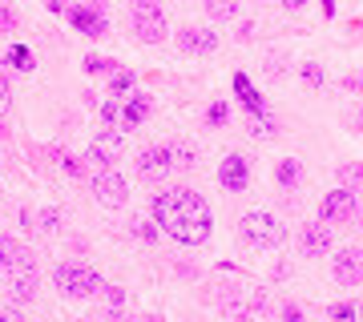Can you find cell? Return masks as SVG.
I'll list each match as a JSON object with an SVG mask.
<instances>
[{
  "label": "cell",
  "mask_w": 363,
  "mask_h": 322,
  "mask_svg": "<svg viewBox=\"0 0 363 322\" xmlns=\"http://www.w3.org/2000/svg\"><path fill=\"white\" fill-rule=\"evenodd\" d=\"M57 161H61V169H65L69 178H81V173H85V166H81L77 157H69V154H57Z\"/></svg>",
  "instance_id": "f546056e"
},
{
  "label": "cell",
  "mask_w": 363,
  "mask_h": 322,
  "mask_svg": "<svg viewBox=\"0 0 363 322\" xmlns=\"http://www.w3.org/2000/svg\"><path fill=\"white\" fill-rule=\"evenodd\" d=\"M109 89H113V93H130V89H133V73H121V69H113Z\"/></svg>",
  "instance_id": "83f0119b"
},
{
  "label": "cell",
  "mask_w": 363,
  "mask_h": 322,
  "mask_svg": "<svg viewBox=\"0 0 363 322\" xmlns=\"http://www.w3.org/2000/svg\"><path fill=\"white\" fill-rule=\"evenodd\" d=\"M69 25L77 28L81 37H93V40H101L109 33V21H105V13L97 4H73L69 8Z\"/></svg>",
  "instance_id": "9c48e42d"
},
{
  "label": "cell",
  "mask_w": 363,
  "mask_h": 322,
  "mask_svg": "<svg viewBox=\"0 0 363 322\" xmlns=\"http://www.w3.org/2000/svg\"><path fill=\"white\" fill-rule=\"evenodd\" d=\"M206 121H210V125H226V121H230V109H226V101H214V105H210Z\"/></svg>",
  "instance_id": "4316f807"
},
{
  "label": "cell",
  "mask_w": 363,
  "mask_h": 322,
  "mask_svg": "<svg viewBox=\"0 0 363 322\" xmlns=\"http://www.w3.org/2000/svg\"><path fill=\"white\" fill-rule=\"evenodd\" d=\"M274 181H279L283 190H298V185H303V161H298V157H283L279 169H274Z\"/></svg>",
  "instance_id": "e0dca14e"
},
{
  "label": "cell",
  "mask_w": 363,
  "mask_h": 322,
  "mask_svg": "<svg viewBox=\"0 0 363 322\" xmlns=\"http://www.w3.org/2000/svg\"><path fill=\"white\" fill-rule=\"evenodd\" d=\"M283 69H286V57H283V52H271V57H267V77L279 81V77H283Z\"/></svg>",
  "instance_id": "484cf974"
},
{
  "label": "cell",
  "mask_w": 363,
  "mask_h": 322,
  "mask_svg": "<svg viewBox=\"0 0 363 322\" xmlns=\"http://www.w3.org/2000/svg\"><path fill=\"white\" fill-rule=\"evenodd\" d=\"M286 8H298V4H307V0H283Z\"/></svg>",
  "instance_id": "74e56055"
},
{
  "label": "cell",
  "mask_w": 363,
  "mask_h": 322,
  "mask_svg": "<svg viewBox=\"0 0 363 322\" xmlns=\"http://www.w3.org/2000/svg\"><path fill=\"white\" fill-rule=\"evenodd\" d=\"M121 149H125V137H121L117 129H101V133H97V142L89 145L85 161H89V166L97 169V173H101V169H109V166L117 161V157H121Z\"/></svg>",
  "instance_id": "52a82bcc"
},
{
  "label": "cell",
  "mask_w": 363,
  "mask_h": 322,
  "mask_svg": "<svg viewBox=\"0 0 363 322\" xmlns=\"http://www.w3.org/2000/svg\"><path fill=\"white\" fill-rule=\"evenodd\" d=\"M52 282H57V290L69 294V298H89V294H101L105 290L101 274L89 270V266H77V262L57 266V270H52Z\"/></svg>",
  "instance_id": "3957f363"
},
{
  "label": "cell",
  "mask_w": 363,
  "mask_h": 322,
  "mask_svg": "<svg viewBox=\"0 0 363 322\" xmlns=\"http://www.w3.org/2000/svg\"><path fill=\"white\" fill-rule=\"evenodd\" d=\"M359 314H363V310H359Z\"/></svg>",
  "instance_id": "60d3db41"
},
{
  "label": "cell",
  "mask_w": 363,
  "mask_h": 322,
  "mask_svg": "<svg viewBox=\"0 0 363 322\" xmlns=\"http://www.w3.org/2000/svg\"><path fill=\"white\" fill-rule=\"evenodd\" d=\"M319 218L331 222V226H343V222H351V218H355V193H351V190L327 193L323 202H319Z\"/></svg>",
  "instance_id": "30bf717a"
},
{
  "label": "cell",
  "mask_w": 363,
  "mask_h": 322,
  "mask_svg": "<svg viewBox=\"0 0 363 322\" xmlns=\"http://www.w3.org/2000/svg\"><path fill=\"white\" fill-rule=\"evenodd\" d=\"M9 101H13V85H9V77L0 73V113L9 109Z\"/></svg>",
  "instance_id": "836d02e7"
},
{
  "label": "cell",
  "mask_w": 363,
  "mask_h": 322,
  "mask_svg": "<svg viewBox=\"0 0 363 322\" xmlns=\"http://www.w3.org/2000/svg\"><path fill=\"white\" fill-rule=\"evenodd\" d=\"M0 322H25V318H21V310H0Z\"/></svg>",
  "instance_id": "8d00e7d4"
},
{
  "label": "cell",
  "mask_w": 363,
  "mask_h": 322,
  "mask_svg": "<svg viewBox=\"0 0 363 322\" xmlns=\"http://www.w3.org/2000/svg\"><path fill=\"white\" fill-rule=\"evenodd\" d=\"M218 181H222V190L226 193H242L247 190V181H250V161L242 154H230L218 166Z\"/></svg>",
  "instance_id": "4fadbf2b"
},
{
  "label": "cell",
  "mask_w": 363,
  "mask_h": 322,
  "mask_svg": "<svg viewBox=\"0 0 363 322\" xmlns=\"http://www.w3.org/2000/svg\"><path fill=\"white\" fill-rule=\"evenodd\" d=\"M169 149H174V169L186 173V169L198 166V149H190V145H169Z\"/></svg>",
  "instance_id": "7402d4cb"
},
{
  "label": "cell",
  "mask_w": 363,
  "mask_h": 322,
  "mask_svg": "<svg viewBox=\"0 0 363 322\" xmlns=\"http://www.w3.org/2000/svg\"><path fill=\"white\" fill-rule=\"evenodd\" d=\"M234 93H238V101L247 105V113H250V117H255V113H267V101H262L259 89L250 85L247 73H234Z\"/></svg>",
  "instance_id": "2e32d148"
},
{
  "label": "cell",
  "mask_w": 363,
  "mask_h": 322,
  "mask_svg": "<svg viewBox=\"0 0 363 322\" xmlns=\"http://www.w3.org/2000/svg\"><path fill=\"white\" fill-rule=\"evenodd\" d=\"M9 64H13V69H33V52H28L25 45H16V49L9 52Z\"/></svg>",
  "instance_id": "d4e9b609"
},
{
  "label": "cell",
  "mask_w": 363,
  "mask_h": 322,
  "mask_svg": "<svg viewBox=\"0 0 363 322\" xmlns=\"http://www.w3.org/2000/svg\"><path fill=\"white\" fill-rule=\"evenodd\" d=\"M169 173H174V149H169V145H154V149H142V154H138V178L142 181L162 185Z\"/></svg>",
  "instance_id": "5b68a950"
},
{
  "label": "cell",
  "mask_w": 363,
  "mask_h": 322,
  "mask_svg": "<svg viewBox=\"0 0 363 322\" xmlns=\"http://www.w3.org/2000/svg\"><path fill=\"white\" fill-rule=\"evenodd\" d=\"M343 89H351L355 97H363V69H359V73H347V77H343Z\"/></svg>",
  "instance_id": "1f68e13d"
},
{
  "label": "cell",
  "mask_w": 363,
  "mask_h": 322,
  "mask_svg": "<svg viewBox=\"0 0 363 322\" xmlns=\"http://www.w3.org/2000/svg\"><path fill=\"white\" fill-rule=\"evenodd\" d=\"M250 137H255V142H271V137H279V121H271L267 113H255L250 117Z\"/></svg>",
  "instance_id": "d6986e66"
},
{
  "label": "cell",
  "mask_w": 363,
  "mask_h": 322,
  "mask_svg": "<svg viewBox=\"0 0 363 322\" xmlns=\"http://www.w3.org/2000/svg\"><path fill=\"white\" fill-rule=\"evenodd\" d=\"M331 274H335L339 286H363V250L359 246H347V250H339L335 258H331Z\"/></svg>",
  "instance_id": "ba28073f"
},
{
  "label": "cell",
  "mask_w": 363,
  "mask_h": 322,
  "mask_svg": "<svg viewBox=\"0 0 363 322\" xmlns=\"http://www.w3.org/2000/svg\"><path fill=\"white\" fill-rule=\"evenodd\" d=\"M150 113H154V97H150V93H133L130 101L117 109V117H121V125H125V129L142 125V121H145Z\"/></svg>",
  "instance_id": "9a60e30c"
},
{
  "label": "cell",
  "mask_w": 363,
  "mask_h": 322,
  "mask_svg": "<svg viewBox=\"0 0 363 322\" xmlns=\"http://www.w3.org/2000/svg\"><path fill=\"white\" fill-rule=\"evenodd\" d=\"M238 238L247 246H255V250H274V246L286 242V226H279V218L274 214H247V218L238 222Z\"/></svg>",
  "instance_id": "7a4b0ae2"
},
{
  "label": "cell",
  "mask_w": 363,
  "mask_h": 322,
  "mask_svg": "<svg viewBox=\"0 0 363 322\" xmlns=\"http://www.w3.org/2000/svg\"><path fill=\"white\" fill-rule=\"evenodd\" d=\"M117 109H121L117 101H105V105H101V117H105V121H113V117H117Z\"/></svg>",
  "instance_id": "d590c367"
},
{
  "label": "cell",
  "mask_w": 363,
  "mask_h": 322,
  "mask_svg": "<svg viewBox=\"0 0 363 322\" xmlns=\"http://www.w3.org/2000/svg\"><path fill=\"white\" fill-rule=\"evenodd\" d=\"M303 81H307L311 89H319V85H323V69H319L315 61H307V64H303Z\"/></svg>",
  "instance_id": "f1b7e54d"
},
{
  "label": "cell",
  "mask_w": 363,
  "mask_h": 322,
  "mask_svg": "<svg viewBox=\"0 0 363 322\" xmlns=\"http://www.w3.org/2000/svg\"><path fill=\"white\" fill-rule=\"evenodd\" d=\"M298 246H303L307 258H323L331 250V230H327L323 222H311V226H303V234H298Z\"/></svg>",
  "instance_id": "5bb4252c"
},
{
  "label": "cell",
  "mask_w": 363,
  "mask_h": 322,
  "mask_svg": "<svg viewBox=\"0 0 363 322\" xmlns=\"http://www.w3.org/2000/svg\"><path fill=\"white\" fill-rule=\"evenodd\" d=\"M93 197H97L105 209H121L125 202H130V185H125V178H121V173L101 169V173L93 178Z\"/></svg>",
  "instance_id": "8992f818"
},
{
  "label": "cell",
  "mask_w": 363,
  "mask_h": 322,
  "mask_svg": "<svg viewBox=\"0 0 363 322\" xmlns=\"http://www.w3.org/2000/svg\"><path fill=\"white\" fill-rule=\"evenodd\" d=\"M0 142H4V125H0Z\"/></svg>",
  "instance_id": "ab89813d"
},
{
  "label": "cell",
  "mask_w": 363,
  "mask_h": 322,
  "mask_svg": "<svg viewBox=\"0 0 363 322\" xmlns=\"http://www.w3.org/2000/svg\"><path fill=\"white\" fill-rule=\"evenodd\" d=\"M37 262L33 258H25L21 266H13L9 270V294H13V302H28V298L37 294Z\"/></svg>",
  "instance_id": "8fae6325"
},
{
  "label": "cell",
  "mask_w": 363,
  "mask_h": 322,
  "mask_svg": "<svg viewBox=\"0 0 363 322\" xmlns=\"http://www.w3.org/2000/svg\"><path fill=\"white\" fill-rule=\"evenodd\" d=\"M154 218L157 226L182 246H202L210 238V206L202 193L190 185H174L154 197Z\"/></svg>",
  "instance_id": "6da1fadb"
},
{
  "label": "cell",
  "mask_w": 363,
  "mask_h": 322,
  "mask_svg": "<svg viewBox=\"0 0 363 322\" xmlns=\"http://www.w3.org/2000/svg\"><path fill=\"white\" fill-rule=\"evenodd\" d=\"M206 13L210 21H230L238 13V0H206Z\"/></svg>",
  "instance_id": "44dd1931"
},
{
  "label": "cell",
  "mask_w": 363,
  "mask_h": 322,
  "mask_svg": "<svg viewBox=\"0 0 363 322\" xmlns=\"http://www.w3.org/2000/svg\"><path fill=\"white\" fill-rule=\"evenodd\" d=\"M339 181H343V190H363V161H355V166H339Z\"/></svg>",
  "instance_id": "ffe728a7"
},
{
  "label": "cell",
  "mask_w": 363,
  "mask_h": 322,
  "mask_svg": "<svg viewBox=\"0 0 363 322\" xmlns=\"http://www.w3.org/2000/svg\"><path fill=\"white\" fill-rule=\"evenodd\" d=\"M25 258H33V254H28L16 238H0V274H9L13 266H21Z\"/></svg>",
  "instance_id": "ac0fdd59"
},
{
  "label": "cell",
  "mask_w": 363,
  "mask_h": 322,
  "mask_svg": "<svg viewBox=\"0 0 363 322\" xmlns=\"http://www.w3.org/2000/svg\"><path fill=\"white\" fill-rule=\"evenodd\" d=\"M283 322H303V310H298L295 302H286V306H283Z\"/></svg>",
  "instance_id": "e575fe53"
},
{
  "label": "cell",
  "mask_w": 363,
  "mask_h": 322,
  "mask_svg": "<svg viewBox=\"0 0 363 322\" xmlns=\"http://www.w3.org/2000/svg\"><path fill=\"white\" fill-rule=\"evenodd\" d=\"M133 33L145 40V45H157L166 40L169 25H166V13L157 0H133Z\"/></svg>",
  "instance_id": "277c9868"
},
{
  "label": "cell",
  "mask_w": 363,
  "mask_h": 322,
  "mask_svg": "<svg viewBox=\"0 0 363 322\" xmlns=\"http://www.w3.org/2000/svg\"><path fill=\"white\" fill-rule=\"evenodd\" d=\"M9 33H16V13L9 0H0V37H9Z\"/></svg>",
  "instance_id": "cb8c5ba5"
},
{
  "label": "cell",
  "mask_w": 363,
  "mask_h": 322,
  "mask_svg": "<svg viewBox=\"0 0 363 322\" xmlns=\"http://www.w3.org/2000/svg\"><path fill=\"white\" fill-rule=\"evenodd\" d=\"M133 234H138L142 242H154V238H157V230L150 226V222H133Z\"/></svg>",
  "instance_id": "d6a6232c"
},
{
  "label": "cell",
  "mask_w": 363,
  "mask_h": 322,
  "mask_svg": "<svg viewBox=\"0 0 363 322\" xmlns=\"http://www.w3.org/2000/svg\"><path fill=\"white\" fill-rule=\"evenodd\" d=\"M85 73H89V77H97V73H113V64L117 61H109V57H97V52H89V57H85Z\"/></svg>",
  "instance_id": "603a6c76"
},
{
  "label": "cell",
  "mask_w": 363,
  "mask_h": 322,
  "mask_svg": "<svg viewBox=\"0 0 363 322\" xmlns=\"http://www.w3.org/2000/svg\"><path fill=\"white\" fill-rule=\"evenodd\" d=\"M178 49L186 52V57H206V52L218 49V37H214L210 28H202V25H186L178 33Z\"/></svg>",
  "instance_id": "7c38bea8"
},
{
  "label": "cell",
  "mask_w": 363,
  "mask_h": 322,
  "mask_svg": "<svg viewBox=\"0 0 363 322\" xmlns=\"http://www.w3.org/2000/svg\"><path fill=\"white\" fill-rule=\"evenodd\" d=\"M133 322H162V318H133Z\"/></svg>",
  "instance_id": "f35d334b"
},
{
  "label": "cell",
  "mask_w": 363,
  "mask_h": 322,
  "mask_svg": "<svg viewBox=\"0 0 363 322\" xmlns=\"http://www.w3.org/2000/svg\"><path fill=\"white\" fill-rule=\"evenodd\" d=\"M331 318L335 322H355V306H351V302H335V306H331Z\"/></svg>",
  "instance_id": "4dcf8cb0"
}]
</instances>
